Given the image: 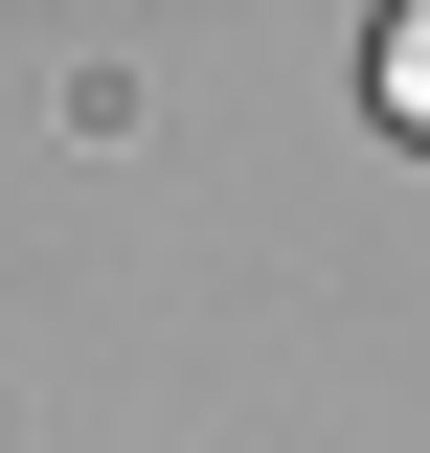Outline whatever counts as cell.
<instances>
[{"mask_svg": "<svg viewBox=\"0 0 430 453\" xmlns=\"http://www.w3.org/2000/svg\"><path fill=\"white\" fill-rule=\"evenodd\" d=\"M385 113H408V136H430V0H408V23H385Z\"/></svg>", "mask_w": 430, "mask_h": 453, "instance_id": "1", "label": "cell"}]
</instances>
